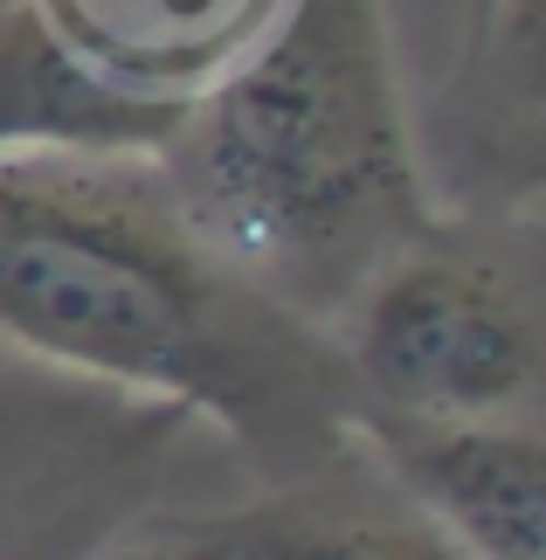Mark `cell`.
<instances>
[{
	"label": "cell",
	"mask_w": 546,
	"mask_h": 560,
	"mask_svg": "<svg viewBox=\"0 0 546 560\" xmlns=\"http://www.w3.org/2000/svg\"><path fill=\"white\" fill-rule=\"evenodd\" d=\"M0 339L214 422L264 485L353 450L333 332L187 222L160 153H0Z\"/></svg>",
	"instance_id": "obj_1"
},
{
	"label": "cell",
	"mask_w": 546,
	"mask_h": 560,
	"mask_svg": "<svg viewBox=\"0 0 546 560\" xmlns=\"http://www.w3.org/2000/svg\"><path fill=\"white\" fill-rule=\"evenodd\" d=\"M187 222L312 326L435 214L387 0H283L160 145Z\"/></svg>",
	"instance_id": "obj_2"
},
{
	"label": "cell",
	"mask_w": 546,
	"mask_h": 560,
	"mask_svg": "<svg viewBox=\"0 0 546 560\" xmlns=\"http://www.w3.org/2000/svg\"><path fill=\"white\" fill-rule=\"evenodd\" d=\"M353 401L395 416H533L546 374L539 214L435 208L339 305Z\"/></svg>",
	"instance_id": "obj_3"
},
{
	"label": "cell",
	"mask_w": 546,
	"mask_h": 560,
	"mask_svg": "<svg viewBox=\"0 0 546 560\" xmlns=\"http://www.w3.org/2000/svg\"><path fill=\"white\" fill-rule=\"evenodd\" d=\"M187 408L77 374L0 381V560H91L139 526Z\"/></svg>",
	"instance_id": "obj_4"
},
{
	"label": "cell",
	"mask_w": 546,
	"mask_h": 560,
	"mask_svg": "<svg viewBox=\"0 0 546 560\" xmlns=\"http://www.w3.org/2000/svg\"><path fill=\"white\" fill-rule=\"evenodd\" d=\"M353 443L471 560H546V443L533 416H395L353 401Z\"/></svg>",
	"instance_id": "obj_5"
},
{
	"label": "cell",
	"mask_w": 546,
	"mask_h": 560,
	"mask_svg": "<svg viewBox=\"0 0 546 560\" xmlns=\"http://www.w3.org/2000/svg\"><path fill=\"white\" fill-rule=\"evenodd\" d=\"M173 526L222 560H471L360 457V443L298 485H264L235 512H187Z\"/></svg>",
	"instance_id": "obj_6"
},
{
	"label": "cell",
	"mask_w": 546,
	"mask_h": 560,
	"mask_svg": "<svg viewBox=\"0 0 546 560\" xmlns=\"http://www.w3.org/2000/svg\"><path fill=\"white\" fill-rule=\"evenodd\" d=\"M187 104L97 77L28 0L0 8V153H160Z\"/></svg>",
	"instance_id": "obj_7"
},
{
	"label": "cell",
	"mask_w": 546,
	"mask_h": 560,
	"mask_svg": "<svg viewBox=\"0 0 546 560\" xmlns=\"http://www.w3.org/2000/svg\"><path fill=\"white\" fill-rule=\"evenodd\" d=\"M77 62L125 91L194 97L249 56L283 0H28Z\"/></svg>",
	"instance_id": "obj_8"
},
{
	"label": "cell",
	"mask_w": 546,
	"mask_h": 560,
	"mask_svg": "<svg viewBox=\"0 0 546 560\" xmlns=\"http://www.w3.org/2000/svg\"><path fill=\"white\" fill-rule=\"evenodd\" d=\"M118 560H222L208 540H194L187 526H173V520H152L146 526V547H132V553H118Z\"/></svg>",
	"instance_id": "obj_9"
}]
</instances>
